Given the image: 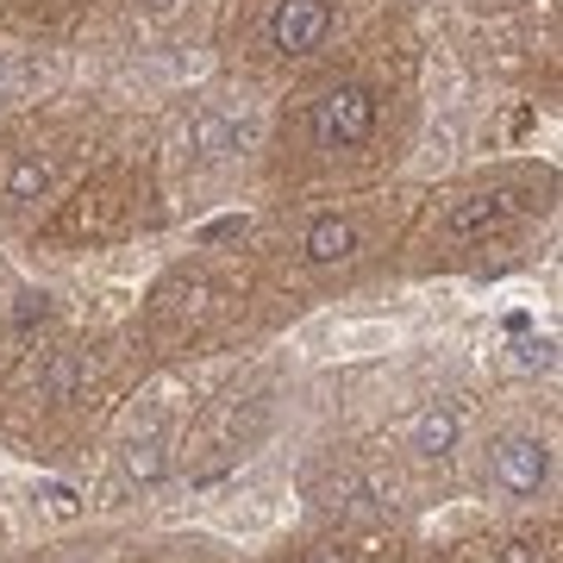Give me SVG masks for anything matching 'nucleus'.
Wrapping results in <instances>:
<instances>
[{
	"mask_svg": "<svg viewBox=\"0 0 563 563\" xmlns=\"http://www.w3.org/2000/svg\"><path fill=\"white\" fill-rule=\"evenodd\" d=\"M369 132H376V95L357 88V81L325 88L320 107H313V139H320L325 151H357Z\"/></svg>",
	"mask_w": 563,
	"mask_h": 563,
	"instance_id": "1",
	"label": "nucleus"
},
{
	"mask_svg": "<svg viewBox=\"0 0 563 563\" xmlns=\"http://www.w3.org/2000/svg\"><path fill=\"white\" fill-rule=\"evenodd\" d=\"M325 32H332V7L325 0H282L276 13H269V44H276L282 57L320 51Z\"/></svg>",
	"mask_w": 563,
	"mask_h": 563,
	"instance_id": "2",
	"label": "nucleus"
},
{
	"mask_svg": "<svg viewBox=\"0 0 563 563\" xmlns=\"http://www.w3.org/2000/svg\"><path fill=\"white\" fill-rule=\"evenodd\" d=\"M495 476L514 495H539L551 483V444L544 439H501L495 444Z\"/></svg>",
	"mask_w": 563,
	"mask_h": 563,
	"instance_id": "3",
	"label": "nucleus"
},
{
	"mask_svg": "<svg viewBox=\"0 0 563 563\" xmlns=\"http://www.w3.org/2000/svg\"><path fill=\"white\" fill-rule=\"evenodd\" d=\"M520 213H526V195H476V201H463L444 213V232L451 239H476V232H501Z\"/></svg>",
	"mask_w": 563,
	"mask_h": 563,
	"instance_id": "4",
	"label": "nucleus"
},
{
	"mask_svg": "<svg viewBox=\"0 0 563 563\" xmlns=\"http://www.w3.org/2000/svg\"><path fill=\"white\" fill-rule=\"evenodd\" d=\"M244 139H251V120H232V113H201V120L188 125V151H195L201 163L232 157Z\"/></svg>",
	"mask_w": 563,
	"mask_h": 563,
	"instance_id": "5",
	"label": "nucleus"
},
{
	"mask_svg": "<svg viewBox=\"0 0 563 563\" xmlns=\"http://www.w3.org/2000/svg\"><path fill=\"white\" fill-rule=\"evenodd\" d=\"M307 263H344L351 251H357V225L351 220H313L307 225V239H301Z\"/></svg>",
	"mask_w": 563,
	"mask_h": 563,
	"instance_id": "6",
	"label": "nucleus"
},
{
	"mask_svg": "<svg viewBox=\"0 0 563 563\" xmlns=\"http://www.w3.org/2000/svg\"><path fill=\"white\" fill-rule=\"evenodd\" d=\"M413 451L420 457H451L457 451V407H426L413 426Z\"/></svg>",
	"mask_w": 563,
	"mask_h": 563,
	"instance_id": "7",
	"label": "nucleus"
},
{
	"mask_svg": "<svg viewBox=\"0 0 563 563\" xmlns=\"http://www.w3.org/2000/svg\"><path fill=\"white\" fill-rule=\"evenodd\" d=\"M44 188H51V163H44L38 151H20L13 169H7V195H13V201H38Z\"/></svg>",
	"mask_w": 563,
	"mask_h": 563,
	"instance_id": "8",
	"label": "nucleus"
},
{
	"mask_svg": "<svg viewBox=\"0 0 563 563\" xmlns=\"http://www.w3.org/2000/svg\"><path fill=\"white\" fill-rule=\"evenodd\" d=\"M81 383H88V357H76V351H63V357L51 363V369H44L38 395H44V401H69V395H76Z\"/></svg>",
	"mask_w": 563,
	"mask_h": 563,
	"instance_id": "9",
	"label": "nucleus"
},
{
	"mask_svg": "<svg viewBox=\"0 0 563 563\" xmlns=\"http://www.w3.org/2000/svg\"><path fill=\"white\" fill-rule=\"evenodd\" d=\"M163 470H169V457H163L157 432H144V439L125 444V476H132V483H163Z\"/></svg>",
	"mask_w": 563,
	"mask_h": 563,
	"instance_id": "10",
	"label": "nucleus"
},
{
	"mask_svg": "<svg viewBox=\"0 0 563 563\" xmlns=\"http://www.w3.org/2000/svg\"><path fill=\"white\" fill-rule=\"evenodd\" d=\"M44 313H51V295H20V307H13V320H20V325L44 320Z\"/></svg>",
	"mask_w": 563,
	"mask_h": 563,
	"instance_id": "11",
	"label": "nucleus"
},
{
	"mask_svg": "<svg viewBox=\"0 0 563 563\" xmlns=\"http://www.w3.org/2000/svg\"><path fill=\"white\" fill-rule=\"evenodd\" d=\"M551 363H558V351H551V344H520V369H551Z\"/></svg>",
	"mask_w": 563,
	"mask_h": 563,
	"instance_id": "12",
	"label": "nucleus"
},
{
	"mask_svg": "<svg viewBox=\"0 0 563 563\" xmlns=\"http://www.w3.org/2000/svg\"><path fill=\"white\" fill-rule=\"evenodd\" d=\"M501 563H539V551H532V544H507Z\"/></svg>",
	"mask_w": 563,
	"mask_h": 563,
	"instance_id": "13",
	"label": "nucleus"
},
{
	"mask_svg": "<svg viewBox=\"0 0 563 563\" xmlns=\"http://www.w3.org/2000/svg\"><path fill=\"white\" fill-rule=\"evenodd\" d=\"M139 7H144V13H151V20H163V13H176L181 0H139Z\"/></svg>",
	"mask_w": 563,
	"mask_h": 563,
	"instance_id": "14",
	"label": "nucleus"
},
{
	"mask_svg": "<svg viewBox=\"0 0 563 563\" xmlns=\"http://www.w3.org/2000/svg\"><path fill=\"white\" fill-rule=\"evenodd\" d=\"M320 563H344V558H320Z\"/></svg>",
	"mask_w": 563,
	"mask_h": 563,
	"instance_id": "15",
	"label": "nucleus"
}]
</instances>
